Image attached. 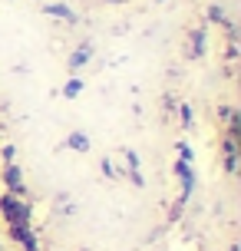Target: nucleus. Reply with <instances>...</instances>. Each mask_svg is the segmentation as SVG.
<instances>
[{
	"instance_id": "obj_1",
	"label": "nucleus",
	"mask_w": 241,
	"mask_h": 251,
	"mask_svg": "<svg viewBox=\"0 0 241 251\" xmlns=\"http://www.w3.org/2000/svg\"><path fill=\"white\" fill-rule=\"evenodd\" d=\"M0 218L3 225H33V199H17L0 192Z\"/></svg>"
},
{
	"instance_id": "obj_2",
	"label": "nucleus",
	"mask_w": 241,
	"mask_h": 251,
	"mask_svg": "<svg viewBox=\"0 0 241 251\" xmlns=\"http://www.w3.org/2000/svg\"><path fill=\"white\" fill-rule=\"evenodd\" d=\"M0 185H3V192H10L17 199H30V185H26V176H24V165L20 162L0 165Z\"/></svg>"
},
{
	"instance_id": "obj_3",
	"label": "nucleus",
	"mask_w": 241,
	"mask_h": 251,
	"mask_svg": "<svg viewBox=\"0 0 241 251\" xmlns=\"http://www.w3.org/2000/svg\"><path fill=\"white\" fill-rule=\"evenodd\" d=\"M93 56H96L93 40H83V43H76V47H73V53L66 56V70H70V76H79V70H86L89 63H93Z\"/></svg>"
},
{
	"instance_id": "obj_4",
	"label": "nucleus",
	"mask_w": 241,
	"mask_h": 251,
	"mask_svg": "<svg viewBox=\"0 0 241 251\" xmlns=\"http://www.w3.org/2000/svg\"><path fill=\"white\" fill-rule=\"evenodd\" d=\"M185 53H189V60H202L205 53H208V24L189 30V37H185Z\"/></svg>"
},
{
	"instance_id": "obj_5",
	"label": "nucleus",
	"mask_w": 241,
	"mask_h": 251,
	"mask_svg": "<svg viewBox=\"0 0 241 251\" xmlns=\"http://www.w3.org/2000/svg\"><path fill=\"white\" fill-rule=\"evenodd\" d=\"M221 169H225L228 176L238 172V139L221 136Z\"/></svg>"
},
{
	"instance_id": "obj_6",
	"label": "nucleus",
	"mask_w": 241,
	"mask_h": 251,
	"mask_svg": "<svg viewBox=\"0 0 241 251\" xmlns=\"http://www.w3.org/2000/svg\"><path fill=\"white\" fill-rule=\"evenodd\" d=\"M43 13H47V17H56V20H63L66 26H73L79 20L76 10H73V7H66V3H60V0H56V3H53V0H43Z\"/></svg>"
},
{
	"instance_id": "obj_7",
	"label": "nucleus",
	"mask_w": 241,
	"mask_h": 251,
	"mask_svg": "<svg viewBox=\"0 0 241 251\" xmlns=\"http://www.w3.org/2000/svg\"><path fill=\"white\" fill-rule=\"evenodd\" d=\"M60 149H70V152H79V155H86L89 149H93V142H89V136L83 132V129H70V136L63 139V146Z\"/></svg>"
},
{
	"instance_id": "obj_8",
	"label": "nucleus",
	"mask_w": 241,
	"mask_h": 251,
	"mask_svg": "<svg viewBox=\"0 0 241 251\" xmlns=\"http://www.w3.org/2000/svg\"><path fill=\"white\" fill-rule=\"evenodd\" d=\"M83 89H86L83 76H70L63 83V89H60V96H63V100H76V96H83Z\"/></svg>"
},
{
	"instance_id": "obj_9",
	"label": "nucleus",
	"mask_w": 241,
	"mask_h": 251,
	"mask_svg": "<svg viewBox=\"0 0 241 251\" xmlns=\"http://www.w3.org/2000/svg\"><path fill=\"white\" fill-rule=\"evenodd\" d=\"M205 20H208V24H215V26H228V24H231V17L225 13V7H221V3H208Z\"/></svg>"
},
{
	"instance_id": "obj_10",
	"label": "nucleus",
	"mask_w": 241,
	"mask_h": 251,
	"mask_svg": "<svg viewBox=\"0 0 241 251\" xmlns=\"http://www.w3.org/2000/svg\"><path fill=\"white\" fill-rule=\"evenodd\" d=\"M119 155H122V176H126V172H139L142 159H139V152H136V149H122Z\"/></svg>"
},
{
	"instance_id": "obj_11",
	"label": "nucleus",
	"mask_w": 241,
	"mask_h": 251,
	"mask_svg": "<svg viewBox=\"0 0 241 251\" xmlns=\"http://www.w3.org/2000/svg\"><path fill=\"white\" fill-rule=\"evenodd\" d=\"M30 235H33V225H7V238L17 241V245H24Z\"/></svg>"
},
{
	"instance_id": "obj_12",
	"label": "nucleus",
	"mask_w": 241,
	"mask_h": 251,
	"mask_svg": "<svg viewBox=\"0 0 241 251\" xmlns=\"http://www.w3.org/2000/svg\"><path fill=\"white\" fill-rule=\"evenodd\" d=\"M99 172H102L106 178H122V169H119V165H116L109 155H102V159H99Z\"/></svg>"
},
{
	"instance_id": "obj_13",
	"label": "nucleus",
	"mask_w": 241,
	"mask_h": 251,
	"mask_svg": "<svg viewBox=\"0 0 241 251\" xmlns=\"http://www.w3.org/2000/svg\"><path fill=\"white\" fill-rule=\"evenodd\" d=\"M225 136H228V139H238V142H241V113H238V109H235V113H231V119L225 123Z\"/></svg>"
},
{
	"instance_id": "obj_14",
	"label": "nucleus",
	"mask_w": 241,
	"mask_h": 251,
	"mask_svg": "<svg viewBox=\"0 0 241 251\" xmlns=\"http://www.w3.org/2000/svg\"><path fill=\"white\" fill-rule=\"evenodd\" d=\"M175 113H178V119H182V126H185V129H192V123H195V109H192L189 102H178Z\"/></svg>"
},
{
	"instance_id": "obj_15",
	"label": "nucleus",
	"mask_w": 241,
	"mask_h": 251,
	"mask_svg": "<svg viewBox=\"0 0 241 251\" xmlns=\"http://www.w3.org/2000/svg\"><path fill=\"white\" fill-rule=\"evenodd\" d=\"M10 162H17V146L13 142H3L0 146V165H10Z\"/></svg>"
},
{
	"instance_id": "obj_16",
	"label": "nucleus",
	"mask_w": 241,
	"mask_h": 251,
	"mask_svg": "<svg viewBox=\"0 0 241 251\" xmlns=\"http://www.w3.org/2000/svg\"><path fill=\"white\" fill-rule=\"evenodd\" d=\"M175 152H178L182 162H192V159H195V152H192V146L185 142V139H178V142H175Z\"/></svg>"
},
{
	"instance_id": "obj_17",
	"label": "nucleus",
	"mask_w": 241,
	"mask_h": 251,
	"mask_svg": "<svg viewBox=\"0 0 241 251\" xmlns=\"http://www.w3.org/2000/svg\"><path fill=\"white\" fill-rule=\"evenodd\" d=\"M122 178H129V182H132L136 188H145V178H142V172H126Z\"/></svg>"
},
{
	"instance_id": "obj_18",
	"label": "nucleus",
	"mask_w": 241,
	"mask_h": 251,
	"mask_svg": "<svg viewBox=\"0 0 241 251\" xmlns=\"http://www.w3.org/2000/svg\"><path fill=\"white\" fill-rule=\"evenodd\" d=\"M24 251H40V238H37V231L30 235V238L24 241Z\"/></svg>"
},
{
	"instance_id": "obj_19",
	"label": "nucleus",
	"mask_w": 241,
	"mask_h": 251,
	"mask_svg": "<svg viewBox=\"0 0 241 251\" xmlns=\"http://www.w3.org/2000/svg\"><path fill=\"white\" fill-rule=\"evenodd\" d=\"M225 56H228V60H238V43H235V40H228V47H225Z\"/></svg>"
},
{
	"instance_id": "obj_20",
	"label": "nucleus",
	"mask_w": 241,
	"mask_h": 251,
	"mask_svg": "<svg viewBox=\"0 0 241 251\" xmlns=\"http://www.w3.org/2000/svg\"><path fill=\"white\" fill-rule=\"evenodd\" d=\"M189 169H192V162H182V159H175V176H178V178L185 176Z\"/></svg>"
},
{
	"instance_id": "obj_21",
	"label": "nucleus",
	"mask_w": 241,
	"mask_h": 251,
	"mask_svg": "<svg viewBox=\"0 0 241 251\" xmlns=\"http://www.w3.org/2000/svg\"><path fill=\"white\" fill-rule=\"evenodd\" d=\"M162 106H165V113H175V106H178V102L172 100V96H169V93H165V96H162Z\"/></svg>"
},
{
	"instance_id": "obj_22",
	"label": "nucleus",
	"mask_w": 241,
	"mask_h": 251,
	"mask_svg": "<svg viewBox=\"0 0 241 251\" xmlns=\"http://www.w3.org/2000/svg\"><path fill=\"white\" fill-rule=\"evenodd\" d=\"M231 113H235V106H221V109H218V119H221V123H228Z\"/></svg>"
},
{
	"instance_id": "obj_23",
	"label": "nucleus",
	"mask_w": 241,
	"mask_h": 251,
	"mask_svg": "<svg viewBox=\"0 0 241 251\" xmlns=\"http://www.w3.org/2000/svg\"><path fill=\"white\" fill-rule=\"evenodd\" d=\"M106 3H113V7H119V3H126V0H106Z\"/></svg>"
},
{
	"instance_id": "obj_24",
	"label": "nucleus",
	"mask_w": 241,
	"mask_h": 251,
	"mask_svg": "<svg viewBox=\"0 0 241 251\" xmlns=\"http://www.w3.org/2000/svg\"><path fill=\"white\" fill-rule=\"evenodd\" d=\"M155 3H165V0H155Z\"/></svg>"
},
{
	"instance_id": "obj_25",
	"label": "nucleus",
	"mask_w": 241,
	"mask_h": 251,
	"mask_svg": "<svg viewBox=\"0 0 241 251\" xmlns=\"http://www.w3.org/2000/svg\"><path fill=\"white\" fill-rule=\"evenodd\" d=\"M0 251H3V241H0Z\"/></svg>"
},
{
	"instance_id": "obj_26",
	"label": "nucleus",
	"mask_w": 241,
	"mask_h": 251,
	"mask_svg": "<svg viewBox=\"0 0 241 251\" xmlns=\"http://www.w3.org/2000/svg\"><path fill=\"white\" fill-rule=\"evenodd\" d=\"M37 3H43V0H37Z\"/></svg>"
}]
</instances>
